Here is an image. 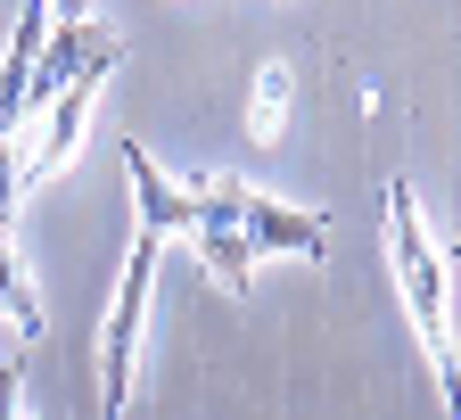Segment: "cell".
Here are the masks:
<instances>
[{
    "instance_id": "obj_6",
    "label": "cell",
    "mask_w": 461,
    "mask_h": 420,
    "mask_svg": "<svg viewBox=\"0 0 461 420\" xmlns=\"http://www.w3.org/2000/svg\"><path fill=\"white\" fill-rule=\"evenodd\" d=\"M288 99H297V75H288L280 58H272V67L256 75V99H248V141H256V149H272V141H280V115H288Z\"/></svg>"
},
{
    "instance_id": "obj_2",
    "label": "cell",
    "mask_w": 461,
    "mask_h": 420,
    "mask_svg": "<svg viewBox=\"0 0 461 420\" xmlns=\"http://www.w3.org/2000/svg\"><path fill=\"white\" fill-rule=\"evenodd\" d=\"M387 272H395V288H403V314H412V330H420V346H429V363H437V379H445V404H453V420H461V363H453V314H445V248H437V231L420 223V198H412V182H387Z\"/></svg>"
},
{
    "instance_id": "obj_7",
    "label": "cell",
    "mask_w": 461,
    "mask_h": 420,
    "mask_svg": "<svg viewBox=\"0 0 461 420\" xmlns=\"http://www.w3.org/2000/svg\"><path fill=\"white\" fill-rule=\"evenodd\" d=\"M0 420H33L25 412V363H17V354L0 363Z\"/></svg>"
},
{
    "instance_id": "obj_9",
    "label": "cell",
    "mask_w": 461,
    "mask_h": 420,
    "mask_svg": "<svg viewBox=\"0 0 461 420\" xmlns=\"http://www.w3.org/2000/svg\"><path fill=\"white\" fill-rule=\"evenodd\" d=\"M453 256H461V231H453V248H445V264H453Z\"/></svg>"
},
{
    "instance_id": "obj_8",
    "label": "cell",
    "mask_w": 461,
    "mask_h": 420,
    "mask_svg": "<svg viewBox=\"0 0 461 420\" xmlns=\"http://www.w3.org/2000/svg\"><path fill=\"white\" fill-rule=\"evenodd\" d=\"M17 198H25V190H17V173H9V157H0V239H9V223H17Z\"/></svg>"
},
{
    "instance_id": "obj_3",
    "label": "cell",
    "mask_w": 461,
    "mask_h": 420,
    "mask_svg": "<svg viewBox=\"0 0 461 420\" xmlns=\"http://www.w3.org/2000/svg\"><path fill=\"white\" fill-rule=\"evenodd\" d=\"M157 264H165V239H149V231H140L132 248H124V272H115L107 322H99V404H107V420H124V404H132V379H140V338H149Z\"/></svg>"
},
{
    "instance_id": "obj_4",
    "label": "cell",
    "mask_w": 461,
    "mask_h": 420,
    "mask_svg": "<svg viewBox=\"0 0 461 420\" xmlns=\"http://www.w3.org/2000/svg\"><path fill=\"white\" fill-rule=\"evenodd\" d=\"M124 173H132V198H140V231H149V239H165V231L190 239V223H198V215H190V190L165 182V165H157L140 141H124Z\"/></svg>"
},
{
    "instance_id": "obj_5",
    "label": "cell",
    "mask_w": 461,
    "mask_h": 420,
    "mask_svg": "<svg viewBox=\"0 0 461 420\" xmlns=\"http://www.w3.org/2000/svg\"><path fill=\"white\" fill-rule=\"evenodd\" d=\"M0 322H9L17 338H41L50 330V314H41V297H33V280H25V264H17L9 239H0Z\"/></svg>"
},
{
    "instance_id": "obj_1",
    "label": "cell",
    "mask_w": 461,
    "mask_h": 420,
    "mask_svg": "<svg viewBox=\"0 0 461 420\" xmlns=\"http://www.w3.org/2000/svg\"><path fill=\"white\" fill-rule=\"evenodd\" d=\"M190 190V248L206 256V272L240 297L248 288V272H256V256H321L330 248V231H321V215H297V206H280V198H264V190H248V182H230V173H198V182H182Z\"/></svg>"
}]
</instances>
